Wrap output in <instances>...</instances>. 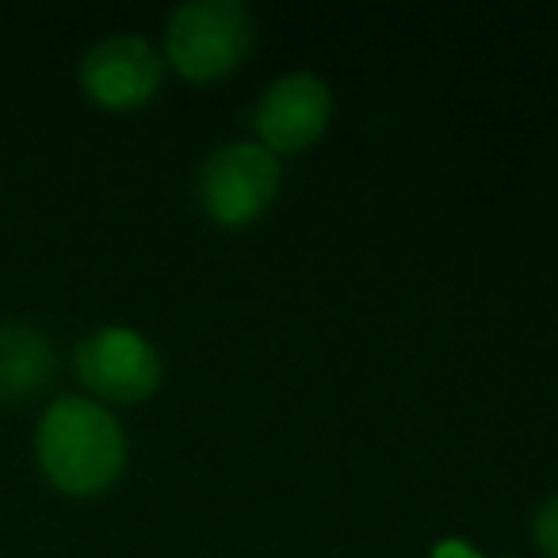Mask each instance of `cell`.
I'll return each instance as SVG.
<instances>
[{
    "mask_svg": "<svg viewBox=\"0 0 558 558\" xmlns=\"http://www.w3.org/2000/svg\"><path fill=\"white\" fill-rule=\"evenodd\" d=\"M77 375L96 398L142 402L161 383V360L142 333L126 326H104L81 341Z\"/></svg>",
    "mask_w": 558,
    "mask_h": 558,
    "instance_id": "cell-4",
    "label": "cell"
},
{
    "mask_svg": "<svg viewBox=\"0 0 558 558\" xmlns=\"http://www.w3.org/2000/svg\"><path fill=\"white\" fill-rule=\"evenodd\" d=\"M433 558H482V555L463 539H444V543H436Z\"/></svg>",
    "mask_w": 558,
    "mask_h": 558,
    "instance_id": "cell-9",
    "label": "cell"
},
{
    "mask_svg": "<svg viewBox=\"0 0 558 558\" xmlns=\"http://www.w3.org/2000/svg\"><path fill=\"white\" fill-rule=\"evenodd\" d=\"M165 62L142 35H111L81 58V88L111 111L142 108L161 85Z\"/></svg>",
    "mask_w": 558,
    "mask_h": 558,
    "instance_id": "cell-5",
    "label": "cell"
},
{
    "mask_svg": "<svg viewBox=\"0 0 558 558\" xmlns=\"http://www.w3.org/2000/svg\"><path fill=\"white\" fill-rule=\"evenodd\" d=\"M253 47V20L238 0L180 4L165 32V54L184 77L215 81L230 73Z\"/></svg>",
    "mask_w": 558,
    "mask_h": 558,
    "instance_id": "cell-2",
    "label": "cell"
},
{
    "mask_svg": "<svg viewBox=\"0 0 558 558\" xmlns=\"http://www.w3.org/2000/svg\"><path fill=\"white\" fill-rule=\"evenodd\" d=\"M35 456L50 486L73 497H93L123 474L126 436L100 402L65 395L43 413L39 433H35Z\"/></svg>",
    "mask_w": 558,
    "mask_h": 558,
    "instance_id": "cell-1",
    "label": "cell"
},
{
    "mask_svg": "<svg viewBox=\"0 0 558 558\" xmlns=\"http://www.w3.org/2000/svg\"><path fill=\"white\" fill-rule=\"evenodd\" d=\"M279 192V161L260 142H230L207 157L199 172V199L222 226H241L264 215Z\"/></svg>",
    "mask_w": 558,
    "mask_h": 558,
    "instance_id": "cell-3",
    "label": "cell"
},
{
    "mask_svg": "<svg viewBox=\"0 0 558 558\" xmlns=\"http://www.w3.org/2000/svg\"><path fill=\"white\" fill-rule=\"evenodd\" d=\"M535 543L547 558H558V494L547 497L535 512Z\"/></svg>",
    "mask_w": 558,
    "mask_h": 558,
    "instance_id": "cell-8",
    "label": "cell"
},
{
    "mask_svg": "<svg viewBox=\"0 0 558 558\" xmlns=\"http://www.w3.org/2000/svg\"><path fill=\"white\" fill-rule=\"evenodd\" d=\"M329 100L326 81L314 73H288L268 85V93L256 104L253 126L260 134V146L271 154H299L306 149L329 123Z\"/></svg>",
    "mask_w": 558,
    "mask_h": 558,
    "instance_id": "cell-6",
    "label": "cell"
},
{
    "mask_svg": "<svg viewBox=\"0 0 558 558\" xmlns=\"http://www.w3.org/2000/svg\"><path fill=\"white\" fill-rule=\"evenodd\" d=\"M54 375V349L47 333L9 322L0 326V402H24Z\"/></svg>",
    "mask_w": 558,
    "mask_h": 558,
    "instance_id": "cell-7",
    "label": "cell"
}]
</instances>
